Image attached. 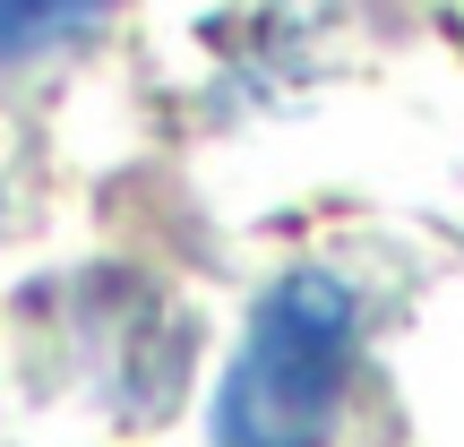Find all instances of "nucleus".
<instances>
[{
    "label": "nucleus",
    "instance_id": "nucleus-2",
    "mask_svg": "<svg viewBox=\"0 0 464 447\" xmlns=\"http://www.w3.org/2000/svg\"><path fill=\"white\" fill-rule=\"evenodd\" d=\"M112 17V0H0V69L52 61V52L86 44Z\"/></svg>",
    "mask_w": 464,
    "mask_h": 447
},
{
    "label": "nucleus",
    "instance_id": "nucleus-1",
    "mask_svg": "<svg viewBox=\"0 0 464 447\" xmlns=\"http://www.w3.org/2000/svg\"><path fill=\"white\" fill-rule=\"evenodd\" d=\"M362 353V301L327 267H293L258 293L249 335L216 387V447H327Z\"/></svg>",
    "mask_w": 464,
    "mask_h": 447
}]
</instances>
